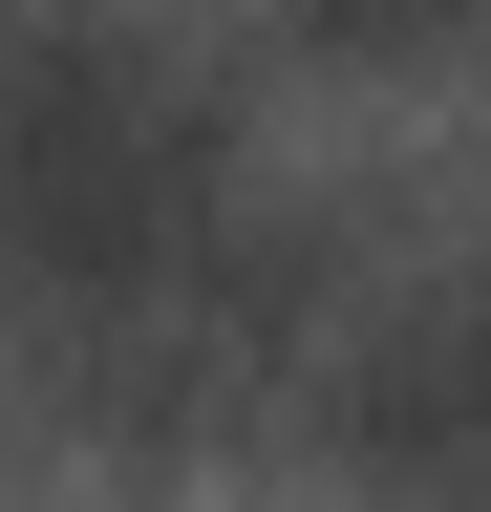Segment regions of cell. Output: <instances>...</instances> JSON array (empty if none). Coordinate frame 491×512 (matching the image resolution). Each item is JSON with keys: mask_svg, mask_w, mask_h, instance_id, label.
Listing matches in <instances>:
<instances>
[{"mask_svg": "<svg viewBox=\"0 0 491 512\" xmlns=\"http://www.w3.org/2000/svg\"><path fill=\"white\" fill-rule=\"evenodd\" d=\"M235 235H257V171H235V107L193 86V43L107 22V0H22L0 22V299L43 342H107V320L193 299Z\"/></svg>", "mask_w": 491, "mask_h": 512, "instance_id": "1", "label": "cell"}, {"mask_svg": "<svg viewBox=\"0 0 491 512\" xmlns=\"http://www.w3.org/2000/svg\"><path fill=\"white\" fill-rule=\"evenodd\" d=\"M321 448L385 512H491V278H406L321 363Z\"/></svg>", "mask_w": 491, "mask_h": 512, "instance_id": "2", "label": "cell"}, {"mask_svg": "<svg viewBox=\"0 0 491 512\" xmlns=\"http://www.w3.org/2000/svg\"><path fill=\"white\" fill-rule=\"evenodd\" d=\"M321 64H427V43H470V0H278Z\"/></svg>", "mask_w": 491, "mask_h": 512, "instance_id": "3", "label": "cell"}]
</instances>
